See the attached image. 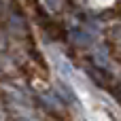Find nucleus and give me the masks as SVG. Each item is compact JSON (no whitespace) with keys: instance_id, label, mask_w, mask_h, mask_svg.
<instances>
[]
</instances>
